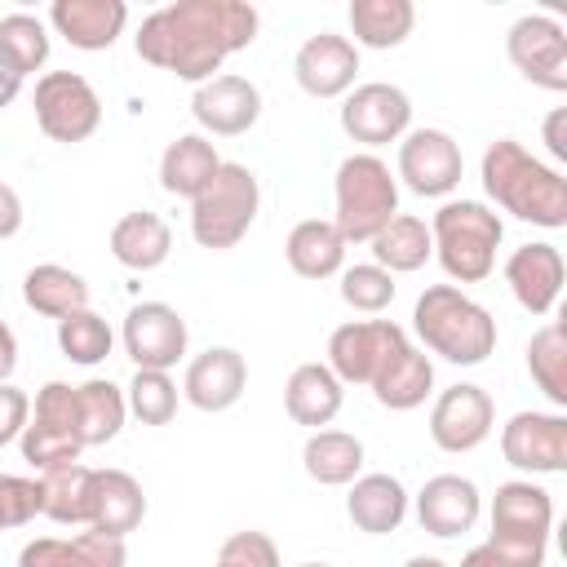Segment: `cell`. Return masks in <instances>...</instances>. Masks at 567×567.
<instances>
[{
    "label": "cell",
    "instance_id": "6da1fadb",
    "mask_svg": "<svg viewBox=\"0 0 567 567\" xmlns=\"http://www.w3.org/2000/svg\"><path fill=\"white\" fill-rule=\"evenodd\" d=\"M261 13L244 0H177L142 18L133 49L142 62L186 80L204 84L221 71V62L257 40Z\"/></svg>",
    "mask_w": 567,
    "mask_h": 567
},
{
    "label": "cell",
    "instance_id": "7a4b0ae2",
    "mask_svg": "<svg viewBox=\"0 0 567 567\" xmlns=\"http://www.w3.org/2000/svg\"><path fill=\"white\" fill-rule=\"evenodd\" d=\"M478 177H483L487 199L501 213L532 221V226H545V230L567 226V177L558 168H549L545 159H536L523 142L496 137L483 151Z\"/></svg>",
    "mask_w": 567,
    "mask_h": 567
},
{
    "label": "cell",
    "instance_id": "3957f363",
    "mask_svg": "<svg viewBox=\"0 0 567 567\" xmlns=\"http://www.w3.org/2000/svg\"><path fill=\"white\" fill-rule=\"evenodd\" d=\"M421 346L456 368H478L496 350V319L456 284H430L412 306Z\"/></svg>",
    "mask_w": 567,
    "mask_h": 567
},
{
    "label": "cell",
    "instance_id": "277c9868",
    "mask_svg": "<svg viewBox=\"0 0 567 567\" xmlns=\"http://www.w3.org/2000/svg\"><path fill=\"white\" fill-rule=\"evenodd\" d=\"M501 217L483 199H443L430 217V244L452 284H483L496 270Z\"/></svg>",
    "mask_w": 567,
    "mask_h": 567
},
{
    "label": "cell",
    "instance_id": "5b68a950",
    "mask_svg": "<svg viewBox=\"0 0 567 567\" xmlns=\"http://www.w3.org/2000/svg\"><path fill=\"white\" fill-rule=\"evenodd\" d=\"M332 199H337V213H332V226L337 235L350 244H368L394 213H399V182L390 173V164L372 151H354L337 164V177H332Z\"/></svg>",
    "mask_w": 567,
    "mask_h": 567
},
{
    "label": "cell",
    "instance_id": "8992f818",
    "mask_svg": "<svg viewBox=\"0 0 567 567\" xmlns=\"http://www.w3.org/2000/svg\"><path fill=\"white\" fill-rule=\"evenodd\" d=\"M257 208H261L257 173L248 164L221 159L213 182L190 199V235H195L199 248H213V252L235 248L252 230Z\"/></svg>",
    "mask_w": 567,
    "mask_h": 567
},
{
    "label": "cell",
    "instance_id": "52a82bcc",
    "mask_svg": "<svg viewBox=\"0 0 567 567\" xmlns=\"http://www.w3.org/2000/svg\"><path fill=\"white\" fill-rule=\"evenodd\" d=\"M35 124L49 142H89L102 124V97L80 71H44L35 80Z\"/></svg>",
    "mask_w": 567,
    "mask_h": 567
},
{
    "label": "cell",
    "instance_id": "ba28073f",
    "mask_svg": "<svg viewBox=\"0 0 567 567\" xmlns=\"http://www.w3.org/2000/svg\"><path fill=\"white\" fill-rule=\"evenodd\" d=\"M403 346L408 332L394 319H350L328 337V368L341 385H372Z\"/></svg>",
    "mask_w": 567,
    "mask_h": 567
},
{
    "label": "cell",
    "instance_id": "9c48e42d",
    "mask_svg": "<svg viewBox=\"0 0 567 567\" xmlns=\"http://www.w3.org/2000/svg\"><path fill=\"white\" fill-rule=\"evenodd\" d=\"M505 53L523 80L549 93H567V27L549 13H523L505 31Z\"/></svg>",
    "mask_w": 567,
    "mask_h": 567
},
{
    "label": "cell",
    "instance_id": "30bf717a",
    "mask_svg": "<svg viewBox=\"0 0 567 567\" xmlns=\"http://www.w3.org/2000/svg\"><path fill=\"white\" fill-rule=\"evenodd\" d=\"M408 128H412V97L399 84L368 80V84H354L341 102V133L368 151L399 142Z\"/></svg>",
    "mask_w": 567,
    "mask_h": 567
},
{
    "label": "cell",
    "instance_id": "8fae6325",
    "mask_svg": "<svg viewBox=\"0 0 567 567\" xmlns=\"http://www.w3.org/2000/svg\"><path fill=\"white\" fill-rule=\"evenodd\" d=\"M465 159L452 133L443 128H408L399 137V177L421 199H443L461 186Z\"/></svg>",
    "mask_w": 567,
    "mask_h": 567
},
{
    "label": "cell",
    "instance_id": "7c38bea8",
    "mask_svg": "<svg viewBox=\"0 0 567 567\" xmlns=\"http://www.w3.org/2000/svg\"><path fill=\"white\" fill-rule=\"evenodd\" d=\"M120 341H124V354H128L137 368L168 372V368H177V363L186 359L190 328H186V319H182L168 301H137V306H128V315H124Z\"/></svg>",
    "mask_w": 567,
    "mask_h": 567
},
{
    "label": "cell",
    "instance_id": "4fadbf2b",
    "mask_svg": "<svg viewBox=\"0 0 567 567\" xmlns=\"http://www.w3.org/2000/svg\"><path fill=\"white\" fill-rule=\"evenodd\" d=\"M492 425H496V403L474 381L447 385L430 408V439H434V447H443L452 456L474 452L478 443H487Z\"/></svg>",
    "mask_w": 567,
    "mask_h": 567
},
{
    "label": "cell",
    "instance_id": "5bb4252c",
    "mask_svg": "<svg viewBox=\"0 0 567 567\" xmlns=\"http://www.w3.org/2000/svg\"><path fill=\"white\" fill-rule=\"evenodd\" d=\"M501 456L523 474L567 470V416L563 412H514L501 425Z\"/></svg>",
    "mask_w": 567,
    "mask_h": 567
},
{
    "label": "cell",
    "instance_id": "9a60e30c",
    "mask_svg": "<svg viewBox=\"0 0 567 567\" xmlns=\"http://www.w3.org/2000/svg\"><path fill=\"white\" fill-rule=\"evenodd\" d=\"M190 115L213 137H239L261 120V89L244 75H213L195 89Z\"/></svg>",
    "mask_w": 567,
    "mask_h": 567
},
{
    "label": "cell",
    "instance_id": "2e32d148",
    "mask_svg": "<svg viewBox=\"0 0 567 567\" xmlns=\"http://www.w3.org/2000/svg\"><path fill=\"white\" fill-rule=\"evenodd\" d=\"M292 75H297L301 93H310V97H346L359 75V49L350 44V35L319 31L297 49Z\"/></svg>",
    "mask_w": 567,
    "mask_h": 567
},
{
    "label": "cell",
    "instance_id": "e0dca14e",
    "mask_svg": "<svg viewBox=\"0 0 567 567\" xmlns=\"http://www.w3.org/2000/svg\"><path fill=\"white\" fill-rule=\"evenodd\" d=\"M554 496L532 478H509L492 496V536L518 545H549Z\"/></svg>",
    "mask_w": 567,
    "mask_h": 567
},
{
    "label": "cell",
    "instance_id": "ac0fdd59",
    "mask_svg": "<svg viewBox=\"0 0 567 567\" xmlns=\"http://www.w3.org/2000/svg\"><path fill=\"white\" fill-rule=\"evenodd\" d=\"M244 385H248V363L235 346H208L186 363V377H182V394L199 412L235 408L244 399Z\"/></svg>",
    "mask_w": 567,
    "mask_h": 567
},
{
    "label": "cell",
    "instance_id": "d6986e66",
    "mask_svg": "<svg viewBox=\"0 0 567 567\" xmlns=\"http://www.w3.org/2000/svg\"><path fill=\"white\" fill-rule=\"evenodd\" d=\"M563 279H567V261L554 244H523L505 257V284H509L514 301L536 319L558 306Z\"/></svg>",
    "mask_w": 567,
    "mask_h": 567
},
{
    "label": "cell",
    "instance_id": "ffe728a7",
    "mask_svg": "<svg viewBox=\"0 0 567 567\" xmlns=\"http://www.w3.org/2000/svg\"><path fill=\"white\" fill-rule=\"evenodd\" d=\"M483 514V496L474 487V478H461V474H434L425 478V487L416 492V523L421 532L439 536V540H452V536H465Z\"/></svg>",
    "mask_w": 567,
    "mask_h": 567
},
{
    "label": "cell",
    "instance_id": "44dd1931",
    "mask_svg": "<svg viewBox=\"0 0 567 567\" xmlns=\"http://www.w3.org/2000/svg\"><path fill=\"white\" fill-rule=\"evenodd\" d=\"M128 4L124 0H53L49 4V27L84 53H102L124 35Z\"/></svg>",
    "mask_w": 567,
    "mask_h": 567
},
{
    "label": "cell",
    "instance_id": "7402d4cb",
    "mask_svg": "<svg viewBox=\"0 0 567 567\" xmlns=\"http://www.w3.org/2000/svg\"><path fill=\"white\" fill-rule=\"evenodd\" d=\"M124 558H128L124 536H106V532L84 527L71 540H62V536L27 540L18 554V567H124Z\"/></svg>",
    "mask_w": 567,
    "mask_h": 567
},
{
    "label": "cell",
    "instance_id": "603a6c76",
    "mask_svg": "<svg viewBox=\"0 0 567 567\" xmlns=\"http://www.w3.org/2000/svg\"><path fill=\"white\" fill-rule=\"evenodd\" d=\"M346 514L368 536H390L408 518V487L394 474H359L346 496Z\"/></svg>",
    "mask_w": 567,
    "mask_h": 567
},
{
    "label": "cell",
    "instance_id": "cb8c5ba5",
    "mask_svg": "<svg viewBox=\"0 0 567 567\" xmlns=\"http://www.w3.org/2000/svg\"><path fill=\"white\" fill-rule=\"evenodd\" d=\"M341 399H346V385L332 377L328 363H297L288 385H284L288 416L297 425H310V430H323L341 412Z\"/></svg>",
    "mask_w": 567,
    "mask_h": 567
},
{
    "label": "cell",
    "instance_id": "d4e9b609",
    "mask_svg": "<svg viewBox=\"0 0 567 567\" xmlns=\"http://www.w3.org/2000/svg\"><path fill=\"white\" fill-rule=\"evenodd\" d=\"M217 168H221L217 146H213L204 133H182V137H173V142L164 146V155H159V186H164L168 195H177V199H195V195L213 182Z\"/></svg>",
    "mask_w": 567,
    "mask_h": 567
},
{
    "label": "cell",
    "instance_id": "484cf974",
    "mask_svg": "<svg viewBox=\"0 0 567 567\" xmlns=\"http://www.w3.org/2000/svg\"><path fill=\"white\" fill-rule=\"evenodd\" d=\"M173 252V230L159 213L151 208H137V213H124L115 226H111V257L128 270H155L164 266Z\"/></svg>",
    "mask_w": 567,
    "mask_h": 567
},
{
    "label": "cell",
    "instance_id": "4316f807",
    "mask_svg": "<svg viewBox=\"0 0 567 567\" xmlns=\"http://www.w3.org/2000/svg\"><path fill=\"white\" fill-rule=\"evenodd\" d=\"M284 257H288L292 275H301V279H332V275H341V266H346V239L337 235L332 221L306 217V221H297V226L288 230Z\"/></svg>",
    "mask_w": 567,
    "mask_h": 567
},
{
    "label": "cell",
    "instance_id": "83f0119b",
    "mask_svg": "<svg viewBox=\"0 0 567 567\" xmlns=\"http://www.w3.org/2000/svg\"><path fill=\"white\" fill-rule=\"evenodd\" d=\"M146 518V492L128 470H97L93 483V532L106 536H128Z\"/></svg>",
    "mask_w": 567,
    "mask_h": 567
},
{
    "label": "cell",
    "instance_id": "f1b7e54d",
    "mask_svg": "<svg viewBox=\"0 0 567 567\" xmlns=\"http://www.w3.org/2000/svg\"><path fill=\"white\" fill-rule=\"evenodd\" d=\"M22 301L44 319H66L75 310H89V284L71 266L40 261L22 275Z\"/></svg>",
    "mask_w": 567,
    "mask_h": 567
},
{
    "label": "cell",
    "instance_id": "f546056e",
    "mask_svg": "<svg viewBox=\"0 0 567 567\" xmlns=\"http://www.w3.org/2000/svg\"><path fill=\"white\" fill-rule=\"evenodd\" d=\"M434 390V363L425 350H416L412 341L381 368V377L372 381V399L390 412H412L425 403V394Z\"/></svg>",
    "mask_w": 567,
    "mask_h": 567
},
{
    "label": "cell",
    "instance_id": "4dcf8cb0",
    "mask_svg": "<svg viewBox=\"0 0 567 567\" xmlns=\"http://www.w3.org/2000/svg\"><path fill=\"white\" fill-rule=\"evenodd\" d=\"M368 244H372V261L381 270H390V275H412L434 257L430 226L421 217H412V213H394Z\"/></svg>",
    "mask_w": 567,
    "mask_h": 567
},
{
    "label": "cell",
    "instance_id": "1f68e13d",
    "mask_svg": "<svg viewBox=\"0 0 567 567\" xmlns=\"http://www.w3.org/2000/svg\"><path fill=\"white\" fill-rule=\"evenodd\" d=\"M416 27L412 0H350V31L354 49H399Z\"/></svg>",
    "mask_w": 567,
    "mask_h": 567
},
{
    "label": "cell",
    "instance_id": "d6a6232c",
    "mask_svg": "<svg viewBox=\"0 0 567 567\" xmlns=\"http://www.w3.org/2000/svg\"><path fill=\"white\" fill-rule=\"evenodd\" d=\"M301 465L319 487H346L363 470V443L346 430H315L301 447Z\"/></svg>",
    "mask_w": 567,
    "mask_h": 567
},
{
    "label": "cell",
    "instance_id": "836d02e7",
    "mask_svg": "<svg viewBox=\"0 0 567 567\" xmlns=\"http://www.w3.org/2000/svg\"><path fill=\"white\" fill-rule=\"evenodd\" d=\"M44 483V518L62 523V527H89L93 523V483L97 470L89 465H58L49 474H40Z\"/></svg>",
    "mask_w": 567,
    "mask_h": 567
},
{
    "label": "cell",
    "instance_id": "e575fe53",
    "mask_svg": "<svg viewBox=\"0 0 567 567\" xmlns=\"http://www.w3.org/2000/svg\"><path fill=\"white\" fill-rule=\"evenodd\" d=\"M75 408H80V443L84 447L111 443L124 430V416H128L124 390L115 381H102V377L75 385Z\"/></svg>",
    "mask_w": 567,
    "mask_h": 567
},
{
    "label": "cell",
    "instance_id": "d590c367",
    "mask_svg": "<svg viewBox=\"0 0 567 567\" xmlns=\"http://www.w3.org/2000/svg\"><path fill=\"white\" fill-rule=\"evenodd\" d=\"M527 372L554 408H567V328L545 323L527 341Z\"/></svg>",
    "mask_w": 567,
    "mask_h": 567
},
{
    "label": "cell",
    "instance_id": "8d00e7d4",
    "mask_svg": "<svg viewBox=\"0 0 567 567\" xmlns=\"http://www.w3.org/2000/svg\"><path fill=\"white\" fill-rule=\"evenodd\" d=\"M0 58L4 66L27 80L49 62V27L35 13H4L0 18Z\"/></svg>",
    "mask_w": 567,
    "mask_h": 567
},
{
    "label": "cell",
    "instance_id": "74e56055",
    "mask_svg": "<svg viewBox=\"0 0 567 567\" xmlns=\"http://www.w3.org/2000/svg\"><path fill=\"white\" fill-rule=\"evenodd\" d=\"M111 346H115V332L97 310H75L66 319H58V350L71 363L93 368V363H102L111 354Z\"/></svg>",
    "mask_w": 567,
    "mask_h": 567
},
{
    "label": "cell",
    "instance_id": "f35d334b",
    "mask_svg": "<svg viewBox=\"0 0 567 567\" xmlns=\"http://www.w3.org/2000/svg\"><path fill=\"white\" fill-rule=\"evenodd\" d=\"M124 403H128V412L142 425H168L177 416V381L168 372L137 368L133 381H128V390H124Z\"/></svg>",
    "mask_w": 567,
    "mask_h": 567
},
{
    "label": "cell",
    "instance_id": "ab89813d",
    "mask_svg": "<svg viewBox=\"0 0 567 567\" xmlns=\"http://www.w3.org/2000/svg\"><path fill=\"white\" fill-rule=\"evenodd\" d=\"M399 284L390 270H381L377 261H363V266H341V301L359 315H381L390 301H394Z\"/></svg>",
    "mask_w": 567,
    "mask_h": 567
},
{
    "label": "cell",
    "instance_id": "60d3db41",
    "mask_svg": "<svg viewBox=\"0 0 567 567\" xmlns=\"http://www.w3.org/2000/svg\"><path fill=\"white\" fill-rule=\"evenodd\" d=\"M18 447H22V461H27L31 470H40V474H49V470H58V465H75L80 452H84V443H80L75 434L53 430V425H40V421H27Z\"/></svg>",
    "mask_w": 567,
    "mask_h": 567
},
{
    "label": "cell",
    "instance_id": "b9f144b4",
    "mask_svg": "<svg viewBox=\"0 0 567 567\" xmlns=\"http://www.w3.org/2000/svg\"><path fill=\"white\" fill-rule=\"evenodd\" d=\"M35 514H44V483L27 474H0V532L27 527Z\"/></svg>",
    "mask_w": 567,
    "mask_h": 567
},
{
    "label": "cell",
    "instance_id": "7bdbcfd3",
    "mask_svg": "<svg viewBox=\"0 0 567 567\" xmlns=\"http://www.w3.org/2000/svg\"><path fill=\"white\" fill-rule=\"evenodd\" d=\"M31 421H40V425H53V430H66V434H75L80 439V408H75V385H66V381H44L40 390H35V403H31Z\"/></svg>",
    "mask_w": 567,
    "mask_h": 567
},
{
    "label": "cell",
    "instance_id": "ee69618b",
    "mask_svg": "<svg viewBox=\"0 0 567 567\" xmlns=\"http://www.w3.org/2000/svg\"><path fill=\"white\" fill-rule=\"evenodd\" d=\"M461 567H545V545H518V540L487 536L461 558Z\"/></svg>",
    "mask_w": 567,
    "mask_h": 567
},
{
    "label": "cell",
    "instance_id": "f6af8a7d",
    "mask_svg": "<svg viewBox=\"0 0 567 567\" xmlns=\"http://www.w3.org/2000/svg\"><path fill=\"white\" fill-rule=\"evenodd\" d=\"M213 567H284V563H279V545L266 532H235L221 540Z\"/></svg>",
    "mask_w": 567,
    "mask_h": 567
},
{
    "label": "cell",
    "instance_id": "bcb514c9",
    "mask_svg": "<svg viewBox=\"0 0 567 567\" xmlns=\"http://www.w3.org/2000/svg\"><path fill=\"white\" fill-rule=\"evenodd\" d=\"M27 421H31V399H27V390H18V385H0V447H9V443H18L22 439V430H27Z\"/></svg>",
    "mask_w": 567,
    "mask_h": 567
},
{
    "label": "cell",
    "instance_id": "7dc6e473",
    "mask_svg": "<svg viewBox=\"0 0 567 567\" xmlns=\"http://www.w3.org/2000/svg\"><path fill=\"white\" fill-rule=\"evenodd\" d=\"M18 230H22V195L9 182H0V239H13Z\"/></svg>",
    "mask_w": 567,
    "mask_h": 567
},
{
    "label": "cell",
    "instance_id": "c3c4849f",
    "mask_svg": "<svg viewBox=\"0 0 567 567\" xmlns=\"http://www.w3.org/2000/svg\"><path fill=\"white\" fill-rule=\"evenodd\" d=\"M545 146H549L554 159H567V111L563 106H554L545 115Z\"/></svg>",
    "mask_w": 567,
    "mask_h": 567
},
{
    "label": "cell",
    "instance_id": "681fc988",
    "mask_svg": "<svg viewBox=\"0 0 567 567\" xmlns=\"http://www.w3.org/2000/svg\"><path fill=\"white\" fill-rule=\"evenodd\" d=\"M13 368H18V337H13V328L0 319V385L9 381Z\"/></svg>",
    "mask_w": 567,
    "mask_h": 567
},
{
    "label": "cell",
    "instance_id": "f907efd6",
    "mask_svg": "<svg viewBox=\"0 0 567 567\" xmlns=\"http://www.w3.org/2000/svg\"><path fill=\"white\" fill-rule=\"evenodd\" d=\"M18 93H22V80H18V75L4 66V58H0V111H4V106H9Z\"/></svg>",
    "mask_w": 567,
    "mask_h": 567
},
{
    "label": "cell",
    "instance_id": "816d5d0a",
    "mask_svg": "<svg viewBox=\"0 0 567 567\" xmlns=\"http://www.w3.org/2000/svg\"><path fill=\"white\" fill-rule=\"evenodd\" d=\"M403 567H447L443 558H434V554H416V558H408Z\"/></svg>",
    "mask_w": 567,
    "mask_h": 567
},
{
    "label": "cell",
    "instance_id": "f5cc1de1",
    "mask_svg": "<svg viewBox=\"0 0 567 567\" xmlns=\"http://www.w3.org/2000/svg\"><path fill=\"white\" fill-rule=\"evenodd\" d=\"M301 567H328V563H301Z\"/></svg>",
    "mask_w": 567,
    "mask_h": 567
}]
</instances>
